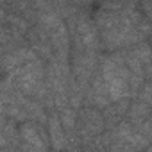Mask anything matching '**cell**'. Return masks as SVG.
I'll use <instances>...</instances> for the list:
<instances>
[{"mask_svg":"<svg viewBox=\"0 0 152 152\" xmlns=\"http://www.w3.org/2000/svg\"><path fill=\"white\" fill-rule=\"evenodd\" d=\"M100 48L118 52L143 43L150 32L148 18L136 4H104L95 15Z\"/></svg>","mask_w":152,"mask_h":152,"instance_id":"obj_1","label":"cell"},{"mask_svg":"<svg viewBox=\"0 0 152 152\" xmlns=\"http://www.w3.org/2000/svg\"><path fill=\"white\" fill-rule=\"evenodd\" d=\"M99 73L106 84L111 102L129 99L131 100V73L124 63L122 50L109 52L99 59Z\"/></svg>","mask_w":152,"mask_h":152,"instance_id":"obj_2","label":"cell"},{"mask_svg":"<svg viewBox=\"0 0 152 152\" xmlns=\"http://www.w3.org/2000/svg\"><path fill=\"white\" fill-rule=\"evenodd\" d=\"M66 29L70 34V52H91L99 54L100 38L95 22L83 13L70 16L66 22Z\"/></svg>","mask_w":152,"mask_h":152,"instance_id":"obj_3","label":"cell"},{"mask_svg":"<svg viewBox=\"0 0 152 152\" xmlns=\"http://www.w3.org/2000/svg\"><path fill=\"white\" fill-rule=\"evenodd\" d=\"M45 86L50 93L54 111L68 106V86H70V61L52 57L45 63Z\"/></svg>","mask_w":152,"mask_h":152,"instance_id":"obj_4","label":"cell"},{"mask_svg":"<svg viewBox=\"0 0 152 152\" xmlns=\"http://www.w3.org/2000/svg\"><path fill=\"white\" fill-rule=\"evenodd\" d=\"M111 143L107 152H143L148 148L150 140L140 134L127 120H122L109 131Z\"/></svg>","mask_w":152,"mask_h":152,"instance_id":"obj_5","label":"cell"},{"mask_svg":"<svg viewBox=\"0 0 152 152\" xmlns=\"http://www.w3.org/2000/svg\"><path fill=\"white\" fill-rule=\"evenodd\" d=\"M104 131H106V127H104L102 111L93 109V107H81L77 111V122H75L73 141H75V145H77L79 148L88 145L91 140H95Z\"/></svg>","mask_w":152,"mask_h":152,"instance_id":"obj_6","label":"cell"},{"mask_svg":"<svg viewBox=\"0 0 152 152\" xmlns=\"http://www.w3.org/2000/svg\"><path fill=\"white\" fill-rule=\"evenodd\" d=\"M109 104H111V100H109L106 84H104L100 73H99V70H97L95 75L91 77V81H90L88 86H86L84 99H83V107H93V109L104 111Z\"/></svg>","mask_w":152,"mask_h":152,"instance_id":"obj_7","label":"cell"},{"mask_svg":"<svg viewBox=\"0 0 152 152\" xmlns=\"http://www.w3.org/2000/svg\"><path fill=\"white\" fill-rule=\"evenodd\" d=\"M18 136H20L22 145L32 147L38 150H50L45 125H39L34 122H23L18 125Z\"/></svg>","mask_w":152,"mask_h":152,"instance_id":"obj_8","label":"cell"},{"mask_svg":"<svg viewBox=\"0 0 152 152\" xmlns=\"http://www.w3.org/2000/svg\"><path fill=\"white\" fill-rule=\"evenodd\" d=\"M25 39L29 43V48L38 56V59H41L43 63L50 61L54 57V50H52V43L48 39V36L45 34V31L39 25H31V29L25 32Z\"/></svg>","mask_w":152,"mask_h":152,"instance_id":"obj_9","label":"cell"},{"mask_svg":"<svg viewBox=\"0 0 152 152\" xmlns=\"http://www.w3.org/2000/svg\"><path fill=\"white\" fill-rule=\"evenodd\" d=\"M47 136H48V145L52 148V152H66L68 150V136L59 122L57 111H48V118H47Z\"/></svg>","mask_w":152,"mask_h":152,"instance_id":"obj_10","label":"cell"},{"mask_svg":"<svg viewBox=\"0 0 152 152\" xmlns=\"http://www.w3.org/2000/svg\"><path fill=\"white\" fill-rule=\"evenodd\" d=\"M34 59H38V56L29 47L23 45V47H18L11 52L4 54L2 61H0V70L4 72V75H7V73H13L15 70H18L20 66H23L25 63L34 61Z\"/></svg>","mask_w":152,"mask_h":152,"instance_id":"obj_11","label":"cell"},{"mask_svg":"<svg viewBox=\"0 0 152 152\" xmlns=\"http://www.w3.org/2000/svg\"><path fill=\"white\" fill-rule=\"evenodd\" d=\"M129 104H131L129 99L116 100V102H111V104L102 111V118H104V127H106V131H111V129L116 127L122 120H125Z\"/></svg>","mask_w":152,"mask_h":152,"instance_id":"obj_12","label":"cell"},{"mask_svg":"<svg viewBox=\"0 0 152 152\" xmlns=\"http://www.w3.org/2000/svg\"><path fill=\"white\" fill-rule=\"evenodd\" d=\"M125 120L134 129H138L143 122L150 120V106H147V104H143V102H140L136 99L131 100L129 109H127V115H125Z\"/></svg>","mask_w":152,"mask_h":152,"instance_id":"obj_13","label":"cell"},{"mask_svg":"<svg viewBox=\"0 0 152 152\" xmlns=\"http://www.w3.org/2000/svg\"><path fill=\"white\" fill-rule=\"evenodd\" d=\"M136 100H140V102H143L147 106L152 104V86H150V81H145L143 83V86L140 88V91L136 95Z\"/></svg>","mask_w":152,"mask_h":152,"instance_id":"obj_14","label":"cell"},{"mask_svg":"<svg viewBox=\"0 0 152 152\" xmlns=\"http://www.w3.org/2000/svg\"><path fill=\"white\" fill-rule=\"evenodd\" d=\"M68 152H81V150H68Z\"/></svg>","mask_w":152,"mask_h":152,"instance_id":"obj_15","label":"cell"},{"mask_svg":"<svg viewBox=\"0 0 152 152\" xmlns=\"http://www.w3.org/2000/svg\"><path fill=\"white\" fill-rule=\"evenodd\" d=\"M0 32H2V23H0Z\"/></svg>","mask_w":152,"mask_h":152,"instance_id":"obj_16","label":"cell"}]
</instances>
